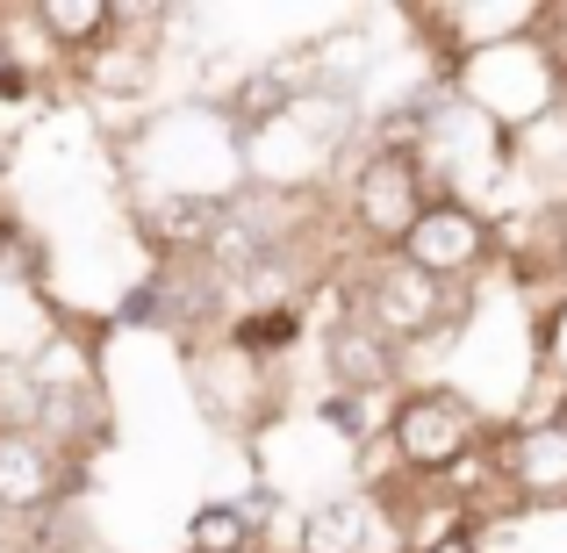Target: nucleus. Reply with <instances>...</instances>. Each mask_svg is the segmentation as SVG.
Masks as SVG:
<instances>
[{
  "label": "nucleus",
  "mask_w": 567,
  "mask_h": 553,
  "mask_svg": "<svg viewBox=\"0 0 567 553\" xmlns=\"http://www.w3.org/2000/svg\"><path fill=\"white\" fill-rule=\"evenodd\" d=\"M309 338H317V324H309V303L230 309V324H223V346L245 352V360H259V367H295V360L309 352Z\"/></svg>",
  "instance_id": "obj_10"
},
{
  "label": "nucleus",
  "mask_w": 567,
  "mask_h": 553,
  "mask_svg": "<svg viewBox=\"0 0 567 553\" xmlns=\"http://www.w3.org/2000/svg\"><path fill=\"white\" fill-rule=\"evenodd\" d=\"M331 202H338V231H346V245L374 259V252H395L402 237H410V223L424 216L431 187H424V173H416L402 152L360 144V158L338 173Z\"/></svg>",
  "instance_id": "obj_3"
},
{
  "label": "nucleus",
  "mask_w": 567,
  "mask_h": 553,
  "mask_svg": "<svg viewBox=\"0 0 567 553\" xmlns=\"http://www.w3.org/2000/svg\"><path fill=\"white\" fill-rule=\"evenodd\" d=\"M288 553H395V540L381 532V503L346 482V489H323V496H302Z\"/></svg>",
  "instance_id": "obj_8"
},
{
  "label": "nucleus",
  "mask_w": 567,
  "mask_h": 553,
  "mask_svg": "<svg viewBox=\"0 0 567 553\" xmlns=\"http://www.w3.org/2000/svg\"><path fill=\"white\" fill-rule=\"evenodd\" d=\"M181 373L194 388V410L208 417V431H223L230 446H259L295 402L288 367H259V360H245V352H230L223 338L181 352Z\"/></svg>",
  "instance_id": "obj_2"
},
{
  "label": "nucleus",
  "mask_w": 567,
  "mask_h": 553,
  "mask_svg": "<svg viewBox=\"0 0 567 553\" xmlns=\"http://www.w3.org/2000/svg\"><path fill=\"white\" fill-rule=\"evenodd\" d=\"M424 553H482V540H474V532H453V540H439V546H424Z\"/></svg>",
  "instance_id": "obj_17"
},
{
  "label": "nucleus",
  "mask_w": 567,
  "mask_h": 553,
  "mask_svg": "<svg viewBox=\"0 0 567 553\" xmlns=\"http://www.w3.org/2000/svg\"><path fill=\"white\" fill-rule=\"evenodd\" d=\"M181 553H274V540H259L230 496H202V503L187 511Z\"/></svg>",
  "instance_id": "obj_14"
},
{
  "label": "nucleus",
  "mask_w": 567,
  "mask_h": 553,
  "mask_svg": "<svg viewBox=\"0 0 567 553\" xmlns=\"http://www.w3.org/2000/svg\"><path fill=\"white\" fill-rule=\"evenodd\" d=\"M29 14H37L51 58L65 65V80H72L80 58H94L115 37V0H29Z\"/></svg>",
  "instance_id": "obj_11"
},
{
  "label": "nucleus",
  "mask_w": 567,
  "mask_h": 553,
  "mask_svg": "<svg viewBox=\"0 0 567 553\" xmlns=\"http://www.w3.org/2000/svg\"><path fill=\"white\" fill-rule=\"evenodd\" d=\"M58 317H65V303H58L51 288H14V280H0V360H29V352L58 331Z\"/></svg>",
  "instance_id": "obj_13"
},
{
  "label": "nucleus",
  "mask_w": 567,
  "mask_h": 553,
  "mask_svg": "<svg viewBox=\"0 0 567 553\" xmlns=\"http://www.w3.org/2000/svg\"><path fill=\"white\" fill-rule=\"evenodd\" d=\"M496 460H503V482H511L517 511L546 518L567 511V431L560 424H532V431H496Z\"/></svg>",
  "instance_id": "obj_9"
},
{
  "label": "nucleus",
  "mask_w": 567,
  "mask_h": 553,
  "mask_svg": "<svg viewBox=\"0 0 567 553\" xmlns=\"http://www.w3.org/2000/svg\"><path fill=\"white\" fill-rule=\"evenodd\" d=\"M381 439H388V453H395L402 482H445V474H453L467 453H482V446L496 439V417L474 410L453 381L416 373V381L395 388Z\"/></svg>",
  "instance_id": "obj_1"
},
{
  "label": "nucleus",
  "mask_w": 567,
  "mask_h": 553,
  "mask_svg": "<svg viewBox=\"0 0 567 553\" xmlns=\"http://www.w3.org/2000/svg\"><path fill=\"white\" fill-rule=\"evenodd\" d=\"M395 252L416 266V274L445 280V288L488 280L496 274V216H482V208L460 202V194H431L424 216L410 223V237H402Z\"/></svg>",
  "instance_id": "obj_5"
},
{
  "label": "nucleus",
  "mask_w": 567,
  "mask_h": 553,
  "mask_svg": "<svg viewBox=\"0 0 567 553\" xmlns=\"http://www.w3.org/2000/svg\"><path fill=\"white\" fill-rule=\"evenodd\" d=\"M72 553H123V546H109V540H101V532H86V540L72 546Z\"/></svg>",
  "instance_id": "obj_18"
},
{
  "label": "nucleus",
  "mask_w": 567,
  "mask_h": 553,
  "mask_svg": "<svg viewBox=\"0 0 567 553\" xmlns=\"http://www.w3.org/2000/svg\"><path fill=\"white\" fill-rule=\"evenodd\" d=\"M532 360L567 388V295H554V303L532 309Z\"/></svg>",
  "instance_id": "obj_15"
},
{
  "label": "nucleus",
  "mask_w": 567,
  "mask_h": 553,
  "mask_svg": "<svg viewBox=\"0 0 567 553\" xmlns=\"http://www.w3.org/2000/svg\"><path fill=\"white\" fill-rule=\"evenodd\" d=\"M388 402L395 396H346V388H317V396L302 402V417L323 431V439H338V453H360L367 439H381L388 431Z\"/></svg>",
  "instance_id": "obj_12"
},
{
  "label": "nucleus",
  "mask_w": 567,
  "mask_h": 553,
  "mask_svg": "<svg viewBox=\"0 0 567 553\" xmlns=\"http://www.w3.org/2000/svg\"><path fill=\"white\" fill-rule=\"evenodd\" d=\"M554 424H560V431H567V396H560V410H554Z\"/></svg>",
  "instance_id": "obj_19"
},
{
  "label": "nucleus",
  "mask_w": 567,
  "mask_h": 553,
  "mask_svg": "<svg viewBox=\"0 0 567 553\" xmlns=\"http://www.w3.org/2000/svg\"><path fill=\"white\" fill-rule=\"evenodd\" d=\"M317 360H323V388H346V396H395L410 381V360L360 317V309L331 303L323 295V324H317Z\"/></svg>",
  "instance_id": "obj_7"
},
{
  "label": "nucleus",
  "mask_w": 567,
  "mask_h": 553,
  "mask_svg": "<svg viewBox=\"0 0 567 553\" xmlns=\"http://www.w3.org/2000/svg\"><path fill=\"white\" fill-rule=\"evenodd\" d=\"M445 86H453L474 115H488L503 137H525V130L560 101V72H554V58H546L532 37L525 43H503V51L467 58V65H460Z\"/></svg>",
  "instance_id": "obj_4"
},
{
  "label": "nucleus",
  "mask_w": 567,
  "mask_h": 553,
  "mask_svg": "<svg viewBox=\"0 0 567 553\" xmlns=\"http://www.w3.org/2000/svg\"><path fill=\"white\" fill-rule=\"evenodd\" d=\"M14 158H22V130L0 123V194H8V181H14Z\"/></svg>",
  "instance_id": "obj_16"
},
{
  "label": "nucleus",
  "mask_w": 567,
  "mask_h": 553,
  "mask_svg": "<svg viewBox=\"0 0 567 553\" xmlns=\"http://www.w3.org/2000/svg\"><path fill=\"white\" fill-rule=\"evenodd\" d=\"M94 489V468L86 460H65L58 446H43L37 431L0 424V525H29L43 511H65V503H86Z\"/></svg>",
  "instance_id": "obj_6"
}]
</instances>
